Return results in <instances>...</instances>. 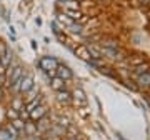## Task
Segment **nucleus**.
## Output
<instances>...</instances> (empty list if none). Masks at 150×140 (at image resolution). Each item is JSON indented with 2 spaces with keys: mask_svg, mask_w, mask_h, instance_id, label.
<instances>
[{
  "mask_svg": "<svg viewBox=\"0 0 150 140\" xmlns=\"http://www.w3.org/2000/svg\"><path fill=\"white\" fill-rule=\"evenodd\" d=\"M22 75H23V69H22L18 64H10L8 67H7L5 70V85L8 87V88H13V87L17 85V82L22 78Z\"/></svg>",
  "mask_w": 150,
  "mask_h": 140,
  "instance_id": "obj_1",
  "label": "nucleus"
},
{
  "mask_svg": "<svg viewBox=\"0 0 150 140\" xmlns=\"http://www.w3.org/2000/svg\"><path fill=\"white\" fill-rule=\"evenodd\" d=\"M35 85L33 83V77L30 75V74H23L22 75V78L18 82H17V85L12 88V90H15V92H18V93H27L32 87Z\"/></svg>",
  "mask_w": 150,
  "mask_h": 140,
  "instance_id": "obj_2",
  "label": "nucleus"
},
{
  "mask_svg": "<svg viewBox=\"0 0 150 140\" xmlns=\"http://www.w3.org/2000/svg\"><path fill=\"white\" fill-rule=\"evenodd\" d=\"M38 65H40V69L45 70L47 74H52V75L55 77V70H57V67H59V62H57L55 57L47 55V57H42V59L38 60Z\"/></svg>",
  "mask_w": 150,
  "mask_h": 140,
  "instance_id": "obj_3",
  "label": "nucleus"
},
{
  "mask_svg": "<svg viewBox=\"0 0 150 140\" xmlns=\"http://www.w3.org/2000/svg\"><path fill=\"white\" fill-rule=\"evenodd\" d=\"M0 62H2V65L5 69L12 64V54H10V50H8L5 42H0Z\"/></svg>",
  "mask_w": 150,
  "mask_h": 140,
  "instance_id": "obj_4",
  "label": "nucleus"
},
{
  "mask_svg": "<svg viewBox=\"0 0 150 140\" xmlns=\"http://www.w3.org/2000/svg\"><path fill=\"white\" fill-rule=\"evenodd\" d=\"M45 113H47L45 107H43V105H37V107L33 108L32 112L28 113V119H30V120H40L43 115H45Z\"/></svg>",
  "mask_w": 150,
  "mask_h": 140,
  "instance_id": "obj_5",
  "label": "nucleus"
},
{
  "mask_svg": "<svg viewBox=\"0 0 150 140\" xmlns=\"http://www.w3.org/2000/svg\"><path fill=\"white\" fill-rule=\"evenodd\" d=\"M55 72H57V77H60L62 80H70V78L74 77V74L70 72L69 67H64V65H59Z\"/></svg>",
  "mask_w": 150,
  "mask_h": 140,
  "instance_id": "obj_6",
  "label": "nucleus"
},
{
  "mask_svg": "<svg viewBox=\"0 0 150 140\" xmlns=\"http://www.w3.org/2000/svg\"><path fill=\"white\" fill-rule=\"evenodd\" d=\"M50 87L54 88L55 92H60V90H64V87H65V80H62L60 77L55 75L54 78H52V82H50Z\"/></svg>",
  "mask_w": 150,
  "mask_h": 140,
  "instance_id": "obj_7",
  "label": "nucleus"
},
{
  "mask_svg": "<svg viewBox=\"0 0 150 140\" xmlns=\"http://www.w3.org/2000/svg\"><path fill=\"white\" fill-rule=\"evenodd\" d=\"M135 77H137V80H139L140 85H144V87L150 85V72H147V74H140V75H135Z\"/></svg>",
  "mask_w": 150,
  "mask_h": 140,
  "instance_id": "obj_8",
  "label": "nucleus"
},
{
  "mask_svg": "<svg viewBox=\"0 0 150 140\" xmlns=\"http://www.w3.org/2000/svg\"><path fill=\"white\" fill-rule=\"evenodd\" d=\"M10 108H13V110H17V112H20L22 108H25V105H23V100H22L20 97L13 98V100H12V103H10Z\"/></svg>",
  "mask_w": 150,
  "mask_h": 140,
  "instance_id": "obj_9",
  "label": "nucleus"
},
{
  "mask_svg": "<svg viewBox=\"0 0 150 140\" xmlns=\"http://www.w3.org/2000/svg\"><path fill=\"white\" fill-rule=\"evenodd\" d=\"M13 127H15V130L17 132H22V130H25V125H27V122H23V120L18 117V119H15V120H12L10 122Z\"/></svg>",
  "mask_w": 150,
  "mask_h": 140,
  "instance_id": "obj_10",
  "label": "nucleus"
},
{
  "mask_svg": "<svg viewBox=\"0 0 150 140\" xmlns=\"http://www.w3.org/2000/svg\"><path fill=\"white\" fill-rule=\"evenodd\" d=\"M65 10H79V2L77 0H64Z\"/></svg>",
  "mask_w": 150,
  "mask_h": 140,
  "instance_id": "obj_11",
  "label": "nucleus"
},
{
  "mask_svg": "<svg viewBox=\"0 0 150 140\" xmlns=\"http://www.w3.org/2000/svg\"><path fill=\"white\" fill-rule=\"evenodd\" d=\"M57 20L62 23V25H67V27H70V25H74V20L70 18V17H67L65 13H60L59 17H57Z\"/></svg>",
  "mask_w": 150,
  "mask_h": 140,
  "instance_id": "obj_12",
  "label": "nucleus"
},
{
  "mask_svg": "<svg viewBox=\"0 0 150 140\" xmlns=\"http://www.w3.org/2000/svg\"><path fill=\"white\" fill-rule=\"evenodd\" d=\"M65 15L70 17V18L75 22V20H80L82 13H80V10H65Z\"/></svg>",
  "mask_w": 150,
  "mask_h": 140,
  "instance_id": "obj_13",
  "label": "nucleus"
},
{
  "mask_svg": "<svg viewBox=\"0 0 150 140\" xmlns=\"http://www.w3.org/2000/svg\"><path fill=\"white\" fill-rule=\"evenodd\" d=\"M0 140H15V137H13L5 127V129H0Z\"/></svg>",
  "mask_w": 150,
  "mask_h": 140,
  "instance_id": "obj_14",
  "label": "nucleus"
},
{
  "mask_svg": "<svg viewBox=\"0 0 150 140\" xmlns=\"http://www.w3.org/2000/svg\"><path fill=\"white\" fill-rule=\"evenodd\" d=\"M37 105H40V102H38V98H33V100H30V102H27V105H25V110H27L28 113L32 112L33 108L37 107Z\"/></svg>",
  "mask_w": 150,
  "mask_h": 140,
  "instance_id": "obj_15",
  "label": "nucleus"
},
{
  "mask_svg": "<svg viewBox=\"0 0 150 140\" xmlns=\"http://www.w3.org/2000/svg\"><path fill=\"white\" fill-rule=\"evenodd\" d=\"M77 54L80 55L82 59H85V60L90 59V52H88V49H85V47H80V49H77Z\"/></svg>",
  "mask_w": 150,
  "mask_h": 140,
  "instance_id": "obj_16",
  "label": "nucleus"
},
{
  "mask_svg": "<svg viewBox=\"0 0 150 140\" xmlns=\"http://www.w3.org/2000/svg\"><path fill=\"white\" fill-rule=\"evenodd\" d=\"M7 117H8V119H10V122H12V120L18 119V117H20V113L17 112V110H13V108L8 107V110H7Z\"/></svg>",
  "mask_w": 150,
  "mask_h": 140,
  "instance_id": "obj_17",
  "label": "nucleus"
},
{
  "mask_svg": "<svg viewBox=\"0 0 150 140\" xmlns=\"http://www.w3.org/2000/svg\"><path fill=\"white\" fill-rule=\"evenodd\" d=\"M57 95H59V100H60V102H69V100H70V95H69V92H65V90H60V92H57Z\"/></svg>",
  "mask_w": 150,
  "mask_h": 140,
  "instance_id": "obj_18",
  "label": "nucleus"
},
{
  "mask_svg": "<svg viewBox=\"0 0 150 140\" xmlns=\"http://www.w3.org/2000/svg\"><path fill=\"white\" fill-rule=\"evenodd\" d=\"M75 98H79L82 103H85V95H83L82 90H75Z\"/></svg>",
  "mask_w": 150,
  "mask_h": 140,
  "instance_id": "obj_19",
  "label": "nucleus"
},
{
  "mask_svg": "<svg viewBox=\"0 0 150 140\" xmlns=\"http://www.w3.org/2000/svg\"><path fill=\"white\" fill-rule=\"evenodd\" d=\"M65 140H75V139H72V137H69V139H65Z\"/></svg>",
  "mask_w": 150,
  "mask_h": 140,
  "instance_id": "obj_20",
  "label": "nucleus"
},
{
  "mask_svg": "<svg viewBox=\"0 0 150 140\" xmlns=\"http://www.w3.org/2000/svg\"><path fill=\"white\" fill-rule=\"evenodd\" d=\"M0 98H2V88H0Z\"/></svg>",
  "mask_w": 150,
  "mask_h": 140,
  "instance_id": "obj_21",
  "label": "nucleus"
}]
</instances>
